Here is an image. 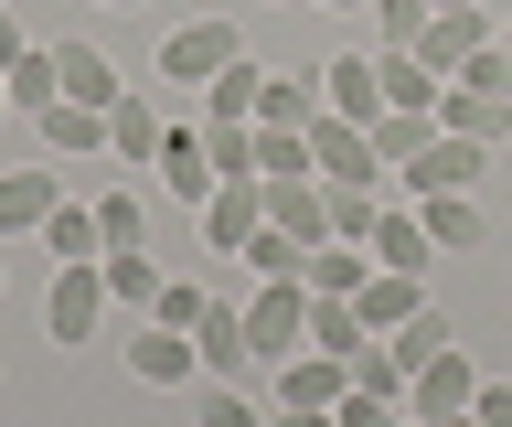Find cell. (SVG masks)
Returning a JSON list of instances; mask_svg holds the SVG:
<instances>
[{
  "label": "cell",
  "mask_w": 512,
  "mask_h": 427,
  "mask_svg": "<svg viewBox=\"0 0 512 427\" xmlns=\"http://www.w3.org/2000/svg\"><path fill=\"white\" fill-rule=\"evenodd\" d=\"M203 427H278V406H256L246 385H214L203 395Z\"/></svg>",
  "instance_id": "cell-37"
},
{
  "label": "cell",
  "mask_w": 512,
  "mask_h": 427,
  "mask_svg": "<svg viewBox=\"0 0 512 427\" xmlns=\"http://www.w3.org/2000/svg\"><path fill=\"white\" fill-rule=\"evenodd\" d=\"M352 385L384 395V406H406V363H395V342H352Z\"/></svg>",
  "instance_id": "cell-34"
},
{
  "label": "cell",
  "mask_w": 512,
  "mask_h": 427,
  "mask_svg": "<svg viewBox=\"0 0 512 427\" xmlns=\"http://www.w3.org/2000/svg\"><path fill=\"white\" fill-rule=\"evenodd\" d=\"M256 86H267V65H256V54H235V65L203 86V118H256Z\"/></svg>",
  "instance_id": "cell-32"
},
{
  "label": "cell",
  "mask_w": 512,
  "mask_h": 427,
  "mask_svg": "<svg viewBox=\"0 0 512 427\" xmlns=\"http://www.w3.org/2000/svg\"><path fill=\"white\" fill-rule=\"evenodd\" d=\"M235 54H246L235 22H171V33H160V86H214Z\"/></svg>",
  "instance_id": "cell-2"
},
{
  "label": "cell",
  "mask_w": 512,
  "mask_h": 427,
  "mask_svg": "<svg viewBox=\"0 0 512 427\" xmlns=\"http://www.w3.org/2000/svg\"><path fill=\"white\" fill-rule=\"evenodd\" d=\"M0 289H11V267H0Z\"/></svg>",
  "instance_id": "cell-50"
},
{
  "label": "cell",
  "mask_w": 512,
  "mask_h": 427,
  "mask_svg": "<svg viewBox=\"0 0 512 427\" xmlns=\"http://www.w3.org/2000/svg\"><path fill=\"white\" fill-rule=\"evenodd\" d=\"M160 139H171V129H160V107H150V97H118V107H107V161L150 171V161H160Z\"/></svg>",
  "instance_id": "cell-22"
},
{
  "label": "cell",
  "mask_w": 512,
  "mask_h": 427,
  "mask_svg": "<svg viewBox=\"0 0 512 427\" xmlns=\"http://www.w3.org/2000/svg\"><path fill=\"white\" fill-rule=\"evenodd\" d=\"M267 225L299 235V246H331V182L299 171V182H267Z\"/></svg>",
  "instance_id": "cell-11"
},
{
  "label": "cell",
  "mask_w": 512,
  "mask_h": 427,
  "mask_svg": "<svg viewBox=\"0 0 512 427\" xmlns=\"http://www.w3.org/2000/svg\"><path fill=\"white\" fill-rule=\"evenodd\" d=\"M54 97H64V75H54V43H32L22 65H11V118H43Z\"/></svg>",
  "instance_id": "cell-31"
},
{
  "label": "cell",
  "mask_w": 512,
  "mask_h": 427,
  "mask_svg": "<svg viewBox=\"0 0 512 427\" xmlns=\"http://www.w3.org/2000/svg\"><path fill=\"white\" fill-rule=\"evenodd\" d=\"M342 395H352V363H342V353L299 342V353L278 363V406H342Z\"/></svg>",
  "instance_id": "cell-12"
},
{
  "label": "cell",
  "mask_w": 512,
  "mask_h": 427,
  "mask_svg": "<svg viewBox=\"0 0 512 427\" xmlns=\"http://www.w3.org/2000/svg\"><path fill=\"white\" fill-rule=\"evenodd\" d=\"M352 310H363V331H374V342H395V331H406L416 310H427V278H406V267H374Z\"/></svg>",
  "instance_id": "cell-14"
},
{
  "label": "cell",
  "mask_w": 512,
  "mask_h": 427,
  "mask_svg": "<svg viewBox=\"0 0 512 427\" xmlns=\"http://www.w3.org/2000/svg\"><path fill=\"white\" fill-rule=\"evenodd\" d=\"M374 11V54H416L427 43V0H363Z\"/></svg>",
  "instance_id": "cell-33"
},
{
  "label": "cell",
  "mask_w": 512,
  "mask_h": 427,
  "mask_svg": "<svg viewBox=\"0 0 512 427\" xmlns=\"http://www.w3.org/2000/svg\"><path fill=\"white\" fill-rule=\"evenodd\" d=\"M470 417H480V427H512V385H480V395H470Z\"/></svg>",
  "instance_id": "cell-42"
},
{
  "label": "cell",
  "mask_w": 512,
  "mask_h": 427,
  "mask_svg": "<svg viewBox=\"0 0 512 427\" xmlns=\"http://www.w3.org/2000/svg\"><path fill=\"white\" fill-rule=\"evenodd\" d=\"M427 257H438V246H427V214H416V203H384V225H374V267H406V278H427Z\"/></svg>",
  "instance_id": "cell-23"
},
{
  "label": "cell",
  "mask_w": 512,
  "mask_h": 427,
  "mask_svg": "<svg viewBox=\"0 0 512 427\" xmlns=\"http://www.w3.org/2000/svg\"><path fill=\"white\" fill-rule=\"evenodd\" d=\"M64 203V182L54 171H0V246L11 235H43V214Z\"/></svg>",
  "instance_id": "cell-19"
},
{
  "label": "cell",
  "mask_w": 512,
  "mask_h": 427,
  "mask_svg": "<svg viewBox=\"0 0 512 427\" xmlns=\"http://www.w3.org/2000/svg\"><path fill=\"white\" fill-rule=\"evenodd\" d=\"M299 257H310V246H299V235H278V225H256V246H246L256 278H299Z\"/></svg>",
  "instance_id": "cell-38"
},
{
  "label": "cell",
  "mask_w": 512,
  "mask_h": 427,
  "mask_svg": "<svg viewBox=\"0 0 512 427\" xmlns=\"http://www.w3.org/2000/svg\"><path fill=\"white\" fill-rule=\"evenodd\" d=\"M448 139H480V150H512V97H480V86H448L438 97Z\"/></svg>",
  "instance_id": "cell-15"
},
{
  "label": "cell",
  "mask_w": 512,
  "mask_h": 427,
  "mask_svg": "<svg viewBox=\"0 0 512 427\" xmlns=\"http://www.w3.org/2000/svg\"><path fill=\"white\" fill-rule=\"evenodd\" d=\"M278 427H342L331 406H278Z\"/></svg>",
  "instance_id": "cell-43"
},
{
  "label": "cell",
  "mask_w": 512,
  "mask_h": 427,
  "mask_svg": "<svg viewBox=\"0 0 512 427\" xmlns=\"http://www.w3.org/2000/svg\"><path fill=\"white\" fill-rule=\"evenodd\" d=\"M96 11H139V0H96Z\"/></svg>",
  "instance_id": "cell-47"
},
{
  "label": "cell",
  "mask_w": 512,
  "mask_h": 427,
  "mask_svg": "<svg viewBox=\"0 0 512 427\" xmlns=\"http://www.w3.org/2000/svg\"><path fill=\"white\" fill-rule=\"evenodd\" d=\"M480 171H491V150H480V139H448V129H438V139H427V161L406 171V193H416V203H427V193H480Z\"/></svg>",
  "instance_id": "cell-10"
},
{
  "label": "cell",
  "mask_w": 512,
  "mask_h": 427,
  "mask_svg": "<svg viewBox=\"0 0 512 427\" xmlns=\"http://www.w3.org/2000/svg\"><path fill=\"white\" fill-rule=\"evenodd\" d=\"M427 11H480V0H427Z\"/></svg>",
  "instance_id": "cell-44"
},
{
  "label": "cell",
  "mask_w": 512,
  "mask_h": 427,
  "mask_svg": "<svg viewBox=\"0 0 512 427\" xmlns=\"http://www.w3.org/2000/svg\"><path fill=\"white\" fill-rule=\"evenodd\" d=\"M363 278H374V246H342V235L299 257V289L310 299H363Z\"/></svg>",
  "instance_id": "cell-18"
},
{
  "label": "cell",
  "mask_w": 512,
  "mask_h": 427,
  "mask_svg": "<svg viewBox=\"0 0 512 427\" xmlns=\"http://www.w3.org/2000/svg\"><path fill=\"white\" fill-rule=\"evenodd\" d=\"M86 203H96V235H107V257H118V246H150V193L107 182V193H86Z\"/></svg>",
  "instance_id": "cell-27"
},
{
  "label": "cell",
  "mask_w": 512,
  "mask_h": 427,
  "mask_svg": "<svg viewBox=\"0 0 512 427\" xmlns=\"http://www.w3.org/2000/svg\"><path fill=\"white\" fill-rule=\"evenodd\" d=\"M480 43H502L491 11H427V43H416V54H427V75H459Z\"/></svg>",
  "instance_id": "cell-13"
},
{
  "label": "cell",
  "mask_w": 512,
  "mask_h": 427,
  "mask_svg": "<svg viewBox=\"0 0 512 427\" xmlns=\"http://www.w3.org/2000/svg\"><path fill=\"white\" fill-rule=\"evenodd\" d=\"M256 225H267V182H224V193L203 203V246H214V257H246Z\"/></svg>",
  "instance_id": "cell-9"
},
{
  "label": "cell",
  "mask_w": 512,
  "mask_h": 427,
  "mask_svg": "<svg viewBox=\"0 0 512 427\" xmlns=\"http://www.w3.org/2000/svg\"><path fill=\"white\" fill-rule=\"evenodd\" d=\"M246 331H256V363H288L299 342H310V289H299V278H256Z\"/></svg>",
  "instance_id": "cell-3"
},
{
  "label": "cell",
  "mask_w": 512,
  "mask_h": 427,
  "mask_svg": "<svg viewBox=\"0 0 512 427\" xmlns=\"http://www.w3.org/2000/svg\"><path fill=\"white\" fill-rule=\"evenodd\" d=\"M416 214H427V246H438V257H470L480 235H491V214H480V193H427Z\"/></svg>",
  "instance_id": "cell-21"
},
{
  "label": "cell",
  "mask_w": 512,
  "mask_h": 427,
  "mask_svg": "<svg viewBox=\"0 0 512 427\" xmlns=\"http://www.w3.org/2000/svg\"><path fill=\"white\" fill-rule=\"evenodd\" d=\"M320 75H288V65H267V86H256V129H310L320 118Z\"/></svg>",
  "instance_id": "cell-20"
},
{
  "label": "cell",
  "mask_w": 512,
  "mask_h": 427,
  "mask_svg": "<svg viewBox=\"0 0 512 427\" xmlns=\"http://www.w3.org/2000/svg\"><path fill=\"white\" fill-rule=\"evenodd\" d=\"M320 97H331V118L374 129V118H384V75L363 65V54H331V65H320Z\"/></svg>",
  "instance_id": "cell-16"
},
{
  "label": "cell",
  "mask_w": 512,
  "mask_h": 427,
  "mask_svg": "<svg viewBox=\"0 0 512 427\" xmlns=\"http://www.w3.org/2000/svg\"><path fill=\"white\" fill-rule=\"evenodd\" d=\"M448 342H459V331H448V310H438V299H427V310H416V321L395 331V363H406V374H416V363H427V353H448Z\"/></svg>",
  "instance_id": "cell-36"
},
{
  "label": "cell",
  "mask_w": 512,
  "mask_h": 427,
  "mask_svg": "<svg viewBox=\"0 0 512 427\" xmlns=\"http://www.w3.org/2000/svg\"><path fill=\"white\" fill-rule=\"evenodd\" d=\"M470 395H480V363L448 342V353H427L406 374V417H427V427H438V417H470Z\"/></svg>",
  "instance_id": "cell-5"
},
{
  "label": "cell",
  "mask_w": 512,
  "mask_h": 427,
  "mask_svg": "<svg viewBox=\"0 0 512 427\" xmlns=\"http://www.w3.org/2000/svg\"><path fill=\"white\" fill-rule=\"evenodd\" d=\"M427 139H438V118L384 107V118H374V161H384V171H416V161H427Z\"/></svg>",
  "instance_id": "cell-28"
},
{
  "label": "cell",
  "mask_w": 512,
  "mask_h": 427,
  "mask_svg": "<svg viewBox=\"0 0 512 427\" xmlns=\"http://www.w3.org/2000/svg\"><path fill=\"white\" fill-rule=\"evenodd\" d=\"M310 171V129H256V182H299Z\"/></svg>",
  "instance_id": "cell-35"
},
{
  "label": "cell",
  "mask_w": 512,
  "mask_h": 427,
  "mask_svg": "<svg viewBox=\"0 0 512 427\" xmlns=\"http://www.w3.org/2000/svg\"><path fill=\"white\" fill-rule=\"evenodd\" d=\"M502 43H512V22H502Z\"/></svg>",
  "instance_id": "cell-52"
},
{
  "label": "cell",
  "mask_w": 512,
  "mask_h": 427,
  "mask_svg": "<svg viewBox=\"0 0 512 427\" xmlns=\"http://www.w3.org/2000/svg\"><path fill=\"white\" fill-rule=\"evenodd\" d=\"M32 129H43V150H54V161H96V150H107V107H86V97H54L43 118H32Z\"/></svg>",
  "instance_id": "cell-17"
},
{
  "label": "cell",
  "mask_w": 512,
  "mask_h": 427,
  "mask_svg": "<svg viewBox=\"0 0 512 427\" xmlns=\"http://www.w3.org/2000/svg\"><path fill=\"white\" fill-rule=\"evenodd\" d=\"M54 75H64V97H86V107H118V97H128L118 65H107L96 43H54Z\"/></svg>",
  "instance_id": "cell-24"
},
{
  "label": "cell",
  "mask_w": 512,
  "mask_h": 427,
  "mask_svg": "<svg viewBox=\"0 0 512 427\" xmlns=\"http://www.w3.org/2000/svg\"><path fill=\"white\" fill-rule=\"evenodd\" d=\"M150 182H160V193H171V203H182V214H203V203L224 193V182H214V161H203V129H171V139H160Z\"/></svg>",
  "instance_id": "cell-7"
},
{
  "label": "cell",
  "mask_w": 512,
  "mask_h": 427,
  "mask_svg": "<svg viewBox=\"0 0 512 427\" xmlns=\"http://www.w3.org/2000/svg\"><path fill=\"white\" fill-rule=\"evenodd\" d=\"M320 11H363V0H320Z\"/></svg>",
  "instance_id": "cell-45"
},
{
  "label": "cell",
  "mask_w": 512,
  "mask_h": 427,
  "mask_svg": "<svg viewBox=\"0 0 512 427\" xmlns=\"http://www.w3.org/2000/svg\"><path fill=\"white\" fill-rule=\"evenodd\" d=\"M192 353H203V374H214V385H256V331H246V310H235V299H203Z\"/></svg>",
  "instance_id": "cell-4"
},
{
  "label": "cell",
  "mask_w": 512,
  "mask_h": 427,
  "mask_svg": "<svg viewBox=\"0 0 512 427\" xmlns=\"http://www.w3.org/2000/svg\"><path fill=\"white\" fill-rule=\"evenodd\" d=\"M160 289H171V278H160V257H150V246H118V257H107V299H118V310H139V321H150V310H160Z\"/></svg>",
  "instance_id": "cell-26"
},
{
  "label": "cell",
  "mask_w": 512,
  "mask_h": 427,
  "mask_svg": "<svg viewBox=\"0 0 512 427\" xmlns=\"http://www.w3.org/2000/svg\"><path fill=\"white\" fill-rule=\"evenodd\" d=\"M395 427H427V417H395Z\"/></svg>",
  "instance_id": "cell-49"
},
{
  "label": "cell",
  "mask_w": 512,
  "mask_h": 427,
  "mask_svg": "<svg viewBox=\"0 0 512 427\" xmlns=\"http://www.w3.org/2000/svg\"><path fill=\"white\" fill-rule=\"evenodd\" d=\"M128 374H139V385H192V374H203V353H192V331L139 321V331H128Z\"/></svg>",
  "instance_id": "cell-8"
},
{
  "label": "cell",
  "mask_w": 512,
  "mask_h": 427,
  "mask_svg": "<svg viewBox=\"0 0 512 427\" xmlns=\"http://www.w3.org/2000/svg\"><path fill=\"white\" fill-rule=\"evenodd\" d=\"M107 257H86V267H54V289H43V331H54L64 353H86L96 331H107Z\"/></svg>",
  "instance_id": "cell-1"
},
{
  "label": "cell",
  "mask_w": 512,
  "mask_h": 427,
  "mask_svg": "<svg viewBox=\"0 0 512 427\" xmlns=\"http://www.w3.org/2000/svg\"><path fill=\"white\" fill-rule=\"evenodd\" d=\"M331 417H342V427H395V417H406V406H384V395H363V385H352L342 406H331Z\"/></svg>",
  "instance_id": "cell-41"
},
{
  "label": "cell",
  "mask_w": 512,
  "mask_h": 427,
  "mask_svg": "<svg viewBox=\"0 0 512 427\" xmlns=\"http://www.w3.org/2000/svg\"><path fill=\"white\" fill-rule=\"evenodd\" d=\"M374 75H384V107H416V118H438L448 97V75H427V54H374Z\"/></svg>",
  "instance_id": "cell-25"
},
{
  "label": "cell",
  "mask_w": 512,
  "mask_h": 427,
  "mask_svg": "<svg viewBox=\"0 0 512 427\" xmlns=\"http://www.w3.org/2000/svg\"><path fill=\"white\" fill-rule=\"evenodd\" d=\"M448 86H480V97H512V43H480L470 65L448 75Z\"/></svg>",
  "instance_id": "cell-39"
},
{
  "label": "cell",
  "mask_w": 512,
  "mask_h": 427,
  "mask_svg": "<svg viewBox=\"0 0 512 427\" xmlns=\"http://www.w3.org/2000/svg\"><path fill=\"white\" fill-rule=\"evenodd\" d=\"M203 161L214 182H256V118H203Z\"/></svg>",
  "instance_id": "cell-30"
},
{
  "label": "cell",
  "mask_w": 512,
  "mask_h": 427,
  "mask_svg": "<svg viewBox=\"0 0 512 427\" xmlns=\"http://www.w3.org/2000/svg\"><path fill=\"white\" fill-rule=\"evenodd\" d=\"M0 118H11V75H0Z\"/></svg>",
  "instance_id": "cell-46"
},
{
  "label": "cell",
  "mask_w": 512,
  "mask_h": 427,
  "mask_svg": "<svg viewBox=\"0 0 512 427\" xmlns=\"http://www.w3.org/2000/svg\"><path fill=\"white\" fill-rule=\"evenodd\" d=\"M438 427H480V417H438Z\"/></svg>",
  "instance_id": "cell-48"
},
{
  "label": "cell",
  "mask_w": 512,
  "mask_h": 427,
  "mask_svg": "<svg viewBox=\"0 0 512 427\" xmlns=\"http://www.w3.org/2000/svg\"><path fill=\"white\" fill-rule=\"evenodd\" d=\"M150 321H171V331H192V321H203V289H192V278H171V289H160V310H150Z\"/></svg>",
  "instance_id": "cell-40"
},
{
  "label": "cell",
  "mask_w": 512,
  "mask_h": 427,
  "mask_svg": "<svg viewBox=\"0 0 512 427\" xmlns=\"http://www.w3.org/2000/svg\"><path fill=\"white\" fill-rule=\"evenodd\" d=\"M0 22H11V0H0Z\"/></svg>",
  "instance_id": "cell-51"
},
{
  "label": "cell",
  "mask_w": 512,
  "mask_h": 427,
  "mask_svg": "<svg viewBox=\"0 0 512 427\" xmlns=\"http://www.w3.org/2000/svg\"><path fill=\"white\" fill-rule=\"evenodd\" d=\"M43 246H54V267L107 257V235H96V203H54V214H43Z\"/></svg>",
  "instance_id": "cell-29"
},
{
  "label": "cell",
  "mask_w": 512,
  "mask_h": 427,
  "mask_svg": "<svg viewBox=\"0 0 512 427\" xmlns=\"http://www.w3.org/2000/svg\"><path fill=\"white\" fill-rule=\"evenodd\" d=\"M310 171H320V182H363V193H384L374 129H352V118H331V107L310 118Z\"/></svg>",
  "instance_id": "cell-6"
}]
</instances>
